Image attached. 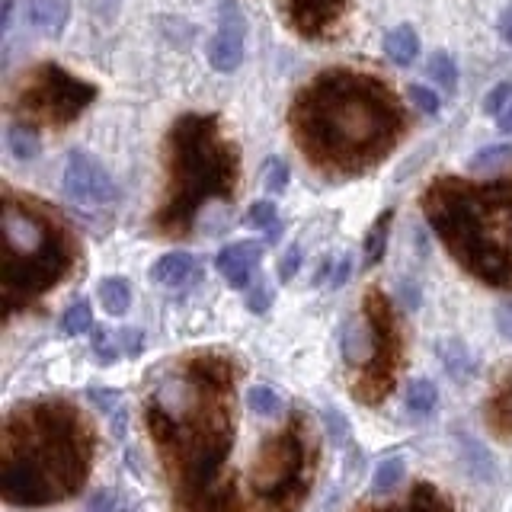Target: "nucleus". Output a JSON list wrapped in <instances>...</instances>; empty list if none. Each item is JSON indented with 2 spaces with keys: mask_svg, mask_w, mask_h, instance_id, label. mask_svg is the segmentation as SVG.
Returning <instances> with one entry per match:
<instances>
[{
  "mask_svg": "<svg viewBox=\"0 0 512 512\" xmlns=\"http://www.w3.org/2000/svg\"><path fill=\"white\" fill-rule=\"evenodd\" d=\"M288 132L320 176L349 180L378 167L397 148L407 132V112L381 77L327 68L295 93Z\"/></svg>",
  "mask_w": 512,
  "mask_h": 512,
  "instance_id": "f257e3e1",
  "label": "nucleus"
},
{
  "mask_svg": "<svg viewBox=\"0 0 512 512\" xmlns=\"http://www.w3.org/2000/svg\"><path fill=\"white\" fill-rule=\"evenodd\" d=\"M144 420L176 500L212 487L234 445V362L218 352L173 362L148 394Z\"/></svg>",
  "mask_w": 512,
  "mask_h": 512,
  "instance_id": "f03ea898",
  "label": "nucleus"
},
{
  "mask_svg": "<svg viewBox=\"0 0 512 512\" xmlns=\"http://www.w3.org/2000/svg\"><path fill=\"white\" fill-rule=\"evenodd\" d=\"M93 468V429L68 400H26L13 407L0 436V496L39 509L80 493Z\"/></svg>",
  "mask_w": 512,
  "mask_h": 512,
  "instance_id": "7ed1b4c3",
  "label": "nucleus"
},
{
  "mask_svg": "<svg viewBox=\"0 0 512 512\" xmlns=\"http://www.w3.org/2000/svg\"><path fill=\"white\" fill-rule=\"evenodd\" d=\"M420 208L442 247L468 276L512 292V176H436L423 189Z\"/></svg>",
  "mask_w": 512,
  "mask_h": 512,
  "instance_id": "20e7f679",
  "label": "nucleus"
},
{
  "mask_svg": "<svg viewBox=\"0 0 512 512\" xmlns=\"http://www.w3.org/2000/svg\"><path fill=\"white\" fill-rule=\"evenodd\" d=\"M164 199L151 218L160 237L180 240L208 202H234L240 180V151L221 132L215 112H183L170 125L164 144Z\"/></svg>",
  "mask_w": 512,
  "mask_h": 512,
  "instance_id": "39448f33",
  "label": "nucleus"
},
{
  "mask_svg": "<svg viewBox=\"0 0 512 512\" xmlns=\"http://www.w3.org/2000/svg\"><path fill=\"white\" fill-rule=\"evenodd\" d=\"M0 228H4V314L36 304L58 288L77 266V237L52 205L16 192L10 183L0 189Z\"/></svg>",
  "mask_w": 512,
  "mask_h": 512,
  "instance_id": "423d86ee",
  "label": "nucleus"
},
{
  "mask_svg": "<svg viewBox=\"0 0 512 512\" xmlns=\"http://www.w3.org/2000/svg\"><path fill=\"white\" fill-rule=\"evenodd\" d=\"M317 436L304 413H292L263 439L250 461V496L256 512H298L317 471Z\"/></svg>",
  "mask_w": 512,
  "mask_h": 512,
  "instance_id": "0eeeda50",
  "label": "nucleus"
},
{
  "mask_svg": "<svg viewBox=\"0 0 512 512\" xmlns=\"http://www.w3.org/2000/svg\"><path fill=\"white\" fill-rule=\"evenodd\" d=\"M343 359L352 368V394L362 404H378L391 391L404 362V333L391 298L368 288L362 314L343 330Z\"/></svg>",
  "mask_w": 512,
  "mask_h": 512,
  "instance_id": "6e6552de",
  "label": "nucleus"
},
{
  "mask_svg": "<svg viewBox=\"0 0 512 512\" xmlns=\"http://www.w3.org/2000/svg\"><path fill=\"white\" fill-rule=\"evenodd\" d=\"M96 100V87L68 74L61 64L42 61L29 68L10 93V112L20 125L68 128Z\"/></svg>",
  "mask_w": 512,
  "mask_h": 512,
  "instance_id": "1a4fd4ad",
  "label": "nucleus"
},
{
  "mask_svg": "<svg viewBox=\"0 0 512 512\" xmlns=\"http://www.w3.org/2000/svg\"><path fill=\"white\" fill-rule=\"evenodd\" d=\"M285 26L308 42L333 39L343 26L349 0H276Z\"/></svg>",
  "mask_w": 512,
  "mask_h": 512,
  "instance_id": "9d476101",
  "label": "nucleus"
},
{
  "mask_svg": "<svg viewBox=\"0 0 512 512\" xmlns=\"http://www.w3.org/2000/svg\"><path fill=\"white\" fill-rule=\"evenodd\" d=\"M64 196L80 205H109L116 202L119 189L109 170L87 151H71L68 164H64Z\"/></svg>",
  "mask_w": 512,
  "mask_h": 512,
  "instance_id": "9b49d317",
  "label": "nucleus"
},
{
  "mask_svg": "<svg viewBox=\"0 0 512 512\" xmlns=\"http://www.w3.org/2000/svg\"><path fill=\"white\" fill-rule=\"evenodd\" d=\"M218 4H221L218 32H215V39L208 42V64H212L218 74H231L240 68V61H244L247 23L234 0H218Z\"/></svg>",
  "mask_w": 512,
  "mask_h": 512,
  "instance_id": "f8f14e48",
  "label": "nucleus"
},
{
  "mask_svg": "<svg viewBox=\"0 0 512 512\" xmlns=\"http://www.w3.org/2000/svg\"><path fill=\"white\" fill-rule=\"evenodd\" d=\"M260 260H263V244H256V240H237V244H228L218 253L215 263L231 288H250L253 272L260 269Z\"/></svg>",
  "mask_w": 512,
  "mask_h": 512,
  "instance_id": "ddd939ff",
  "label": "nucleus"
},
{
  "mask_svg": "<svg viewBox=\"0 0 512 512\" xmlns=\"http://www.w3.org/2000/svg\"><path fill=\"white\" fill-rule=\"evenodd\" d=\"M176 503H180L176 512H244V506L237 500L234 480L231 484H212L192 496H180Z\"/></svg>",
  "mask_w": 512,
  "mask_h": 512,
  "instance_id": "4468645a",
  "label": "nucleus"
},
{
  "mask_svg": "<svg viewBox=\"0 0 512 512\" xmlns=\"http://www.w3.org/2000/svg\"><path fill=\"white\" fill-rule=\"evenodd\" d=\"M71 20V0H26V23L45 36H61Z\"/></svg>",
  "mask_w": 512,
  "mask_h": 512,
  "instance_id": "2eb2a0df",
  "label": "nucleus"
},
{
  "mask_svg": "<svg viewBox=\"0 0 512 512\" xmlns=\"http://www.w3.org/2000/svg\"><path fill=\"white\" fill-rule=\"evenodd\" d=\"M196 256L186 250H170L151 266V279L167 288H183L186 282L196 279Z\"/></svg>",
  "mask_w": 512,
  "mask_h": 512,
  "instance_id": "dca6fc26",
  "label": "nucleus"
},
{
  "mask_svg": "<svg viewBox=\"0 0 512 512\" xmlns=\"http://www.w3.org/2000/svg\"><path fill=\"white\" fill-rule=\"evenodd\" d=\"M372 512H455V506L442 490H436L432 484H416L400 503L384 506V509H372Z\"/></svg>",
  "mask_w": 512,
  "mask_h": 512,
  "instance_id": "f3484780",
  "label": "nucleus"
},
{
  "mask_svg": "<svg viewBox=\"0 0 512 512\" xmlns=\"http://www.w3.org/2000/svg\"><path fill=\"white\" fill-rule=\"evenodd\" d=\"M484 416L490 420V429L496 436L512 439V372H506V378L496 384V391L484 407Z\"/></svg>",
  "mask_w": 512,
  "mask_h": 512,
  "instance_id": "a211bd4d",
  "label": "nucleus"
},
{
  "mask_svg": "<svg viewBox=\"0 0 512 512\" xmlns=\"http://www.w3.org/2000/svg\"><path fill=\"white\" fill-rule=\"evenodd\" d=\"M96 298H100L103 311L109 317H125L128 308H132V285H128V279H122V276H109L96 285Z\"/></svg>",
  "mask_w": 512,
  "mask_h": 512,
  "instance_id": "6ab92c4d",
  "label": "nucleus"
},
{
  "mask_svg": "<svg viewBox=\"0 0 512 512\" xmlns=\"http://www.w3.org/2000/svg\"><path fill=\"white\" fill-rule=\"evenodd\" d=\"M384 52H388V58L394 64H400V68L413 64L416 55H420V36H416V29L413 26H397V29H391L388 36H384Z\"/></svg>",
  "mask_w": 512,
  "mask_h": 512,
  "instance_id": "aec40b11",
  "label": "nucleus"
},
{
  "mask_svg": "<svg viewBox=\"0 0 512 512\" xmlns=\"http://www.w3.org/2000/svg\"><path fill=\"white\" fill-rule=\"evenodd\" d=\"M394 221V208H384V215L375 218L372 231L365 234V247H362V260L365 266H378L384 260V250H388V231Z\"/></svg>",
  "mask_w": 512,
  "mask_h": 512,
  "instance_id": "412c9836",
  "label": "nucleus"
},
{
  "mask_svg": "<svg viewBox=\"0 0 512 512\" xmlns=\"http://www.w3.org/2000/svg\"><path fill=\"white\" fill-rule=\"evenodd\" d=\"M7 148L16 160H36L39 151H42V144H39V135L32 132L29 125H10L7 128Z\"/></svg>",
  "mask_w": 512,
  "mask_h": 512,
  "instance_id": "4be33fe9",
  "label": "nucleus"
},
{
  "mask_svg": "<svg viewBox=\"0 0 512 512\" xmlns=\"http://www.w3.org/2000/svg\"><path fill=\"white\" fill-rule=\"evenodd\" d=\"M436 400H439V391L429 378H413L407 384V410L410 413L426 416L429 410H436Z\"/></svg>",
  "mask_w": 512,
  "mask_h": 512,
  "instance_id": "5701e85b",
  "label": "nucleus"
},
{
  "mask_svg": "<svg viewBox=\"0 0 512 512\" xmlns=\"http://www.w3.org/2000/svg\"><path fill=\"white\" fill-rule=\"evenodd\" d=\"M93 327V311H90V301H74L68 311L61 314V330L68 333V336H84L90 333Z\"/></svg>",
  "mask_w": 512,
  "mask_h": 512,
  "instance_id": "b1692460",
  "label": "nucleus"
},
{
  "mask_svg": "<svg viewBox=\"0 0 512 512\" xmlns=\"http://www.w3.org/2000/svg\"><path fill=\"white\" fill-rule=\"evenodd\" d=\"M404 480V458H384L372 474V493H391Z\"/></svg>",
  "mask_w": 512,
  "mask_h": 512,
  "instance_id": "393cba45",
  "label": "nucleus"
},
{
  "mask_svg": "<svg viewBox=\"0 0 512 512\" xmlns=\"http://www.w3.org/2000/svg\"><path fill=\"white\" fill-rule=\"evenodd\" d=\"M506 160H512V148H509V144H490V148H480V151L471 154L468 167H471L474 173H480V170L500 167V164H506Z\"/></svg>",
  "mask_w": 512,
  "mask_h": 512,
  "instance_id": "a878e982",
  "label": "nucleus"
},
{
  "mask_svg": "<svg viewBox=\"0 0 512 512\" xmlns=\"http://www.w3.org/2000/svg\"><path fill=\"white\" fill-rule=\"evenodd\" d=\"M247 404H250V410L256 416H276L279 407H282V400H279L276 391L266 388V384H256V388H250V394H247Z\"/></svg>",
  "mask_w": 512,
  "mask_h": 512,
  "instance_id": "bb28decb",
  "label": "nucleus"
},
{
  "mask_svg": "<svg viewBox=\"0 0 512 512\" xmlns=\"http://www.w3.org/2000/svg\"><path fill=\"white\" fill-rule=\"evenodd\" d=\"M276 221H279V212H276V205H272L269 199L250 205L247 228H253V231H272V228H276Z\"/></svg>",
  "mask_w": 512,
  "mask_h": 512,
  "instance_id": "cd10ccee",
  "label": "nucleus"
},
{
  "mask_svg": "<svg viewBox=\"0 0 512 512\" xmlns=\"http://www.w3.org/2000/svg\"><path fill=\"white\" fill-rule=\"evenodd\" d=\"M429 77L436 80V84H442L445 90H455V84H458V68H455V61L448 58L445 52L432 55V61H429Z\"/></svg>",
  "mask_w": 512,
  "mask_h": 512,
  "instance_id": "c85d7f7f",
  "label": "nucleus"
},
{
  "mask_svg": "<svg viewBox=\"0 0 512 512\" xmlns=\"http://www.w3.org/2000/svg\"><path fill=\"white\" fill-rule=\"evenodd\" d=\"M320 416H324V426H327V432H330V439H333L336 445H343V442L349 439V423H346V416H343L340 410H333V407H324V410H320Z\"/></svg>",
  "mask_w": 512,
  "mask_h": 512,
  "instance_id": "c756f323",
  "label": "nucleus"
},
{
  "mask_svg": "<svg viewBox=\"0 0 512 512\" xmlns=\"http://www.w3.org/2000/svg\"><path fill=\"white\" fill-rule=\"evenodd\" d=\"M288 186V164L282 157H269L266 164V189L269 192H282Z\"/></svg>",
  "mask_w": 512,
  "mask_h": 512,
  "instance_id": "7c9ffc66",
  "label": "nucleus"
},
{
  "mask_svg": "<svg viewBox=\"0 0 512 512\" xmlns=\"http://www.w3.org/2000/svg\"><path fill=\"white\" fill-rule=\"evenodd\" d=\"M509 96H512V84L503 80V84H496L487 96H484V112H503L509 106Z\"/></svg>",
  "mask_w": 512,
  "mask_h": 512,
  "instance_id": "2f4dec72",
  "label": "nucleus"
},
{
  "mask_svg": "<svg viewBox=\"0 0 512 512\" xmlns=\"http://www.w3.org/2000/svg\"><path fill=\"white\" fill-rule=\"evenodd\" d=\"M410 100L416 103V109H423V112H439V96H436V90H429V87H423V84H413L410 87Z\"/></svg>",
  "mask_w": 512,
  "mask_h": 512,
  "instance_id": "473e14b6",
  "label": "nucleus"
},
{
  "mask_svg": "<svg viewBox=\"0 0 512 512\" xmlns=\"http://www.w3.org/2000/svg\"><path fill=\"white\" fill-rule=\"evenodd\" d=\"M298 266H301V247L292 244V247L285 250L282 263H279V279H282V282H292V279H295V272H298Z\"/></svg>",
  "mask_w": 512,
  "mask_h": 512,
  "instance_id": "72a5a7b5",
  "label": "nucleus"
},
{
  "mask_svg": "<svg viewBox=\"0 0 512 512\" xmlns=\"http://www.w3.org/2000/svg\"><path fill=\"white\" fill-rule=\"evenodd\" d=\"M87 397H90L93 404L100 407L103 413H112V410L119 407V397H122V394H119V391H109V388H103V391H100V388H90Z\"/></svg>",
  "mask_w": 512,
  "mask_h": 512,
  "instance_id": "f704fd0d",
  "label": "nucleus"
},
{
  "mask_svg": "<svg viewBox=\"0 0 512 512\" xmlns=\"http://www.w3.org/2000/svg\"><path fill=\"white\" fill-rule=\"evenodd\" d=\"M269 304H272V292H269V288L260 282V285H253L250 288V298H247V308L250 311H256V314H263L266 308H269Z\"/></svg>",
  "mask_w": 512,
  "mask_h": 512,
  "instance_id": "c9c22d12",
  "label": "nucleus"
},
{
  "mask_svg": "<svg viewBox=\"0 0 512 512\" xmlns=\"http://www.w3.org/2000/svg\"><path fill=\"white\" fill-rule=\"evenodd\" d=\"M90 512H116V493H112V490H100V493L93 496Z\"/></svg>",
  "mask_w": 512,
  "mask_h": 512,
  "instance_id": "e433bc0d",
  "label": "nucleus"
},
{
  "mask_svg": "<svg viewBox=\"0 0 512 512\" xmlns=\"http://www.w3.org/2000/svg\"><path fill=\"white\" fill-rule=\"evenodd\" d=\"M346 279H349V256H346V260H340V266H336V276H330V285L340 288Z\"/></svg>",
  "mask_w": 512,
  "mask_h": 512,
  "instance_id": "4c0bfd02",
  "label": "nucleus"
},
{
  "mask_svg": "<svg viewBox=\"0 0 512 512\" xmlns=\"http://www.w3.org/2000/svg\"><path fill=\"white\" fill-rule=\"evenodd\" d=\"M496 125H500V132L512 135V103L500 112V119H496Z\"/></svg>",
  "mask_w": 512,
  "mask_h": 512,
  "instance_id": "58836bf2",
  "label": "nucleus"
},
{
  "mask_svg": "<svg viewBox=\"0 0 512 512\" xmlns=\"http://www.w3.org/2000/svg\"><path fill=\"white\" fill-rule=\"evenodd\" d=\"M500 330H503V336H512V308H500Z\"/></svg>",
  "mask_w": 512,
  "mask_h": 512,
  "instance_id": "ea45409f",
  "label": "nucleus"
},
{
  "mask_svg": "<svg viewBox=\"0 0 512 512\" xmlns=\"http://www.w3.org/2000/svg\"><path fill=\"white\" fill-rule=\"evenodd\" d=\"M500 32H503V39L512 45V7L503 13V20H500Z\"/></svg>",
  "mask_w": 512,
  "mask_h": 512,
  "instance_id": "a19ab883",
  "label": "nucleus"
}]
</instances>
